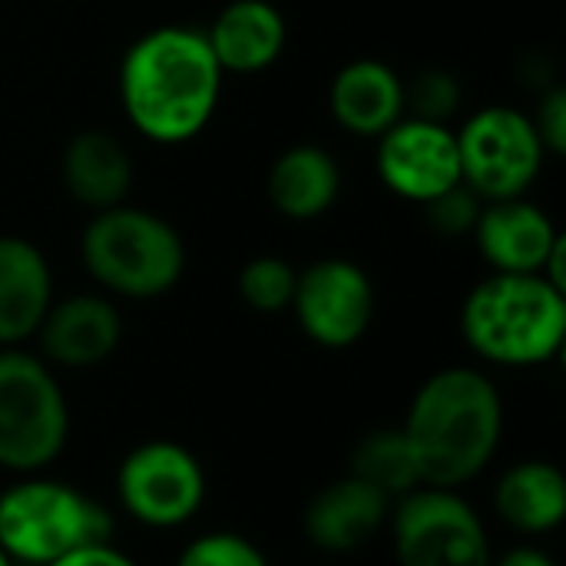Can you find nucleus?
Listing matches in <instances>:
<instances>
[{"mask_svg": "<svg viewBox=\"0 0 566 566\" xmlns=\"http://www.w3.org/2000/svg\"><path fill=\"white\" fill-rule=\"evenodd\" d=\"M391 504L395 501H388L381 491L345 474L308 501L302 514V531L315 551L345 557L365 551L381 531H388Z\"/></svg>", "mask_w": 566, "mask_h": 566, "instance_id": "14", "label": "nucleus"}, {"mask_svg": "<svg viewBox=\"0 0 566 566\" xmlns=\"http://www.w3.org/2000/svg\"><path fill=\"white\" fill-rule=\"evenodd\" d=\"M454 136L461 182L484 202L527 196L547 159L534 119L514 106H484L471 113Z\"/></svg>", "mask_w": 566, "mask_h": 566, "instance_id": "8", "label": "nucleus"}, {"mask_svg": "<svg viewBox=\"0 0 566 566\" xmlns=\"http://www.w3.org/2000/svg\"><path fill=\"white\" fill-rule=\"evenodd\" d=\"M63 189L86 209L103 212L126 202L133 189L129 149L106 129H80L60 159Z\"/></svg>", "mask_w": 566, "mask_h": 566, "instance_id": "18", "label": "nucleus"}, {"mask_svg": "<svg viewBox=\"0 0 566 566\" xmlns=\"http://www.w3.org/2000/svg\"><path fill=\"white\" fill-rule=\"evenodd\" d=\"M53 305L46 255L23 235H0V348L30 342Z\"/></svg>", "mask_w": 566, "mask_h": 566, "instance_id": "17", "label": "nucleus"}, {"mask_svg": "<svg viewBox=\"0 0 566 566\" xmlns=\"http://www.w3.org/2000/svg\"><path fill=\"white\" fill-rule=\"evenodd\" d=\"M471 235L491 272L511 275H541L551 252L564 239L554 219L524 196L484 202Z\"/></svg>", "mask_w": 566, "mask_h": 566, "instance_id": "13", "label": "nucleus"}, {"mask_svg": "<svg viewBox=\"0 0 566 566\" xmlns=\"http://www.w3.org/2000/svg\"><path fill=\"white\" fill-rule=\"evenodd\" d=\"M90 544H113V514L73 484L23 474L0 491V547L17 566H46Z\"/></svg>", "mask_w": 566, "mask_h": 566, "instance_id": "5", "label": "nucleus"}, {"mask_svg": "<svg viewBox=\"0 0 566 566\" xmlns=\"http://www.w3.org/2000/svg\"><path fill=\"white\" fill-rule=\"evenodd\" d=\"M222 76L202 30L166 23L129 43L116 90L136 133L159 146H182L216 116Z\"/></svg>", "mask_w": 566, "mask_h": 566, "instance_id": "1", "label": "nucleus"}, {"mask_svg": "<svg viewBox=\"0 0 566 566\" xmlns=\"http://www.w3.org/2000/svg\"><path fill=\"white\" fill-rule=\"evenodd\" d=\"M375 169L388 192L424 206L461 182L458 136L448 123L401 116L378 136Z\"/></svg>", "mask_w": 566, "mask_h": 566, "instance_id": "11", "label": "nucleus"}, {"mask_svg": "<svg viewBox=\"0 0 566 566\" xmlns=\"http://www.w3.org/2000/svg\"><path fill=\"white\" fill-rule=\"evenodd\" d=\"M0 566H17L10 557H7V554H3V547H0Z\"/></svg>", "mask_w": 566, "mask_h": 566, "instance_id": "29", "label": "nucleus"}, {"mask_svg": "<svg viewBox=\"0 0 566 566\" xmlns=\"http://www.w3.org/2000/svg\"><path fill=\"white\" fill-rule=\"evenodd\" d=\"M328 109L345 133L378 139L405 116V80L381 60H352L328 86Z\"/></svg>", "mask_w": 566, "mask_h": 566, "instance_id": "16", "label": "nucleus"}, {"mask_svg": "<svg viewBox=\"0 0 566 566\" xmlns=\"http://www.w3.org/2000/svg\"><path fill=\"white\" fill-rule=\"evenodd\" d=\"M292 312L308 342L342 352L368 335L375 318V285L352 259H315L298 272Z\"/></svg>", "mask_w": 566, "mask_h": 566, "instance_id": "10", "label": "nucleus"}, {"mask_svg": "<svg viewBox=\"0 0 566 566\" xmlns=\"http://www.w3.org/2000/svg\"><path fill=\"white\" fill-rule=\"evenodd\" d=\"M461 338L497 368L551 365L566 345V292L544 275L491 272L461 305Z\"/></svg>", "mask_w": 566, "mask_h": 566, "instance_id": "3", "label": "nucleus"}, {"mask_svg": "<svg viewBox=\"0 0 566 566\" xmlns=\"http://www.w3.org/2000/svg\"><path fill=\"white\" fill-rule=\"evenodd\" d=\"M202 461L179 441L136 444L116 468V501L126 517L149 531L186 527L206 504Z\"/></svg>", "mask_w": 566, "mask_h": 566, "instance_id": "9", "label": "nucleus"}, {"mask_svg": "<svg viewBox=\"0 0 566 566\" xmlns=\"http://www.w3.org/2000/svg\"><path fill=\"white\" fill-rule=\"evenodd\" d=\"M348 474L381 491L388 501H398L421 488V474L411 454V444L398 428H375L358 438L348 454Z\"/></svg>", "mask_w": 566, "mask_h": 566, "instance_id": "21", "label": "nucleus"}, {"mask_svg": "<svg viewBox=\"0 0 566 566\" xmlns=\"http://www.w3.org/2000/svg\"><path fill=\"white\" fill-rule=\"evenodd\" d=\"M295 282H298V269L282 255H255L239 269L235 292L252 312L275 315L292 308Z\"/></svg>", "mask_w": 566, "mask_h": 566, "instance_id": "22", "label": "nucleus"}, {"mask_svg": "<svg viewBox=\"0 0 566 566\" xmlns=\"http://www.w3.org/2000/svg\"><path fill=\"white\" fill-rule=\"evenodd\" d=\"M461 103V83L448 70H424L405 86V116L448 123Z\"/></svg>", "mask_w": 566, "mask_h": 566, "instance_id": "24", "label": "nucleus"}, {"mask_svg": "<svg viewBox=\"0 0 566 566\" xmlns=\"http://www.w3.org/2000/svg\"><path fill=\"white\" fill-rule=\"evenodd\" d=\"M46 566H139L129 554H123L116 544H90V547H80L60 560Z\"/></svg>", "mask_w": 566, "mask_h": 566, "instance_id": "27", "label": "nucleus"}, {"mask_svg": "<svg viewBox=\"0 0 566 566\" xmlns=\"http://www.w3.org/2000/svg\"><path fill=\"white\" fill-rule=\"evenodd\" d=\"M494 514L524 537H544L566 517V478L551 461H517L494 484Z\"/></svg>", "mask_w": 566, "mask_h": 566, "instance_id": "20", "label": "nucleus"}, {"mask_svg": "<svg viewBox=\"0 0 566 566\" xmlns=\"http://www.w3.org/2000/svg\"><path fill=\"white\" fill-rule=\"evenodd\" d=\"M269 202L292 222L322 219L342 192V169L335 156L315 143H298L279 153L265 182Z\"/></svg>", "mask_w": 566, "mask_h": 566, "instance_id": "19", "label": "nucleus"}, {"mask_svg": "<svg viewBox=\"0 0 566 566\" xmlns=\"http://www.w3.org/2000/svg\"><path fill=\"white\" fill-rule=\"evenodd\" d=\"M176 566H269V557L235 531H209L179 551Z\"/></svg>", "mask_w": 566, "mask_h": 566, "instance_id": "23", "label": "nucleus"}, {"mask_svg": "<svg viewBox=\"0 0 566 566\" xmlns=\"http://www.w3.org/2000/svg\"><path fill=\"white\" fill-rule=\"evenodd\" d=\"M80 262L106 295L149 302L179 285L186 245L163 216L119 202L90 216L80 235Z\"/></svg>", "mask_w": 566, "mask_h": 566, "instance_id": "4", "label": "nucleus"}, {"mask_svg": "<svg viewBox=\"0 0 566 566\" xmlns=\"http://www.w3.org/2000/svg\"><path fill=\"white\" fill-rule=\"evenodd\" d=\"M401 431L421 488L461 491L488 471L501 448L504 398L481 368L451 365L421 381Z\"/></svg>", "mask_w": 566, "mask_h": 566, "instance_id": "2", "label": "nucleus"}, {"mask_svg": "<svg viewBox=\"0 0 566 566\" xmlns=\"http://www.w3.org/2000/svg\"><path fill=\"white\" fill-rule=\"evenodd\" d=\"M491 566H557V560H554L547 551L524 544V547H511V551H504L501 557H494V560H491Z\"/></svg>", "mask_w": 566, "mask_h": 566, "instance_id": "28", "label": "nucleus"}, {"mask_svg": "<svg viewBox=\"0 0 566 566\" xmlns=\"http://www.w3.org/2000/svg\"><path fill=\"white\" fill-rule=\"evenodd\" d=\"M66 444L70 405L56 371L23 348H0V471L43 474Z\"/></svg>", "mask_w": 566, "mask_h": 566, "instance_id": "6", "label": "nucleus"}, {"mask_svg": "<svg viewBox=\"0 0 566 566\" xmlns=\"http://www.w3.org/2000/svg\"><path fill=\"white\" fill-rule=\"evenodd\" d=\"M398 566H491V534L461 491L418 488L391 504L388 517Z\"/></svg>", "mask_w": 566, "mask_h": 566, "instance_id": "7", "label": "nucleus"}, {"mask_svg": "<svg viewBox=\"0 0 566 566\" xmlns=\"http://www.w3.org/2000/svg\"><path fill=\"white\" fill-rule=\"evenodd\" d=\"M40 358L50 368L86 371L113 358L123 342V315L109 295L80 292L66 298H53L36 335Z\"/></svg>", "mask_w": 566, "mask_h": 566, "instance_id": "12", "label": "nucleus"}, {"mask_svg": "<svg viewBox=\"0 0 566 566\" xmlns=\"http://www.w3.org/2000/svg\"><path fill=\"white\" fill-rule=\"evenodd\" d=\"M534 119V129L544 143L547 156H564L566 153V90L554 86L541 96V109Z\"/></svg>", "mask_w": 566, "mask_h": 566, "instance_id": "26", "label": "nucleus"}, {"mask_svg": "<svg viewBox=\"0 0 566 566\" xmlns=\"http://www.w3.org/2000/svg\"><path fill=\"white\" fill-rule=\"evenodd\" d=\"M202 33L222 73H262L289 40L285 17L269 0H229Z\"/></svg>", "mask_w": 566, "mask_h": 566, "instance_id": "15", "label": "nucleus"}, {"mask_svg": "<svg viewBox=\"0 0 566 566\" xmlns=\"http://www.w3.org/2000/svg\"><path fill=\"white\" fill-rule=\"evenodd\" d=\"M421 209H424L428 226H431L438 235L458 239V235H471V232H474L478 216H481V209H484V199H481L478 192H471L464 182H458L454 189L434 196V199L424 202Z\"/></svg>", "mask_w": 566, "mask_h": 566, "instance_id": "25", "label": "nucleus"}]
</instances>
